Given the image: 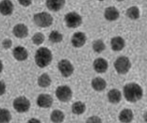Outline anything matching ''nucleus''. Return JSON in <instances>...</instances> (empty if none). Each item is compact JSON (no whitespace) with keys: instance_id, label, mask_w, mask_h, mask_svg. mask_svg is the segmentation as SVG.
I'll return each mask as SVG.
<instances>
[{"instance_id":"nucleus-11","label":"nucleus","mask_w":147,"mask_h":123,"mask_svg":"<svg viewBox=\"0 0 147 123\" xmlns=\"http://www.w3.org/2000/svg\"><path fill=\"white\" fill-rule=\"evenodd\" d=\"M13 33L18 38H26L28 35V27L23 24H17L13 28Z\"/></svg>"},{"instance_id":"nucleus-33","label":"nucleus","mask_w":147,"mask_h":123,"mask_svg":"<svg viewBox=\"0 0 147 123\" xmlns=\"http://www.w3.org/2000/svg\"><path fill=\"white\" fill-rule=\"evenodd\" d=\"M27 123H41V122L36 118H32Z\"/></svg>"},{"instance_id":"nucleus-26","label":"nucleus","mask_w":147,"mask_h":123,"mask_svg":"<svg viewBox=\"0 0 147 123\" xmlns=\"http://www.w3.org/2000/svg\"><path fill=\"white\" fill-rule=\"evenodd\" d=\"M62 34L59 33L58 31H52L49 35V39L53 43H58L63 40Z\"/></svg>"},{"instance_id":"nucleus-7","label":"nucleus","mask_w":147,"mask_h":123,"mask_svg":"<svg viewBox=\"0 0 147 123\" xmlns=\"http://www.w3.org/2000/svg\"><path fill=\"white\" fill-rule=\"evenodd\" d=\"M55 94L59 101L62 102H68L71 98L72 91L68 86H60L56 90Z\"/></svg>"},{"instance_id":"nucleus-10","label":"nucleus","mask_w":147,"mask_h":123,"mask_svg":"<svg viewBox=\"0 0 147 123\" xmlns=\"http://www.w3.org/2000/svg\"><path fill=\"white\" fill-rule=\"evenodd\" d=\"M93 67L97 72L103 73L108 70V63L106 60L103 58H97L93 63Z\"/></svg>"},{"instance_id":"nucleus-28","label":"nucleus","mask_w":147,"mask_h":123,"mask_svg":"<svg viewBox=\"0 0 147 123\" xmlns=\"http://www.w3.org/2000/svg\"><path fill=\"white\" fill-rule=\"evenodd\" d=\"M45 40V36L42 33H36L32 38V41L35 45H40L43 43Z\"/></svg>"},{"instance_id":"nucleus-5","label":"nucleus","mask_w":147,"mask_h":123,"mask_svg":"<svg viewBox=\"0 0 147 123\" xmlns=\"http://www.w3.org/2000/svg\"><path fill=\"white\" fill-rule=\"evenodd\" d=\"M13 107L19 113L27 112L30 108V101L24 96H21L16 98L13 101Z\"/></svg>"},{"instance_id":"nucleus-15","label":"nucleus","mask_w":147,"mask_h":123,"mask_svg":"<svg viewBox=\"0 0 147 123\" xmlns=\"http://www.w3.org/2000/svg\"><path fill=\"white\" fill-rule=\"evenodd\" d=\"M119 16V11L115 7H109V8L106 9L105 12V17L107 20L113 21V20H117Z\"/></svg>"},{"instance_id":"nucleus-18","label":"nucleus","mask_w":147,"mask_h":123,"mask_svg":"<svg viewBox=\"0 0 147 123\" xmlns=\"http://www.w3.org/2000/svg\"><path fill=\"white\" fill-rule=\"evenodd\" d=\"M108 100L111 103L117 104L121 100V93L117 89H113V90H111L108 92Z\"/></svg>"},{"instance_id":"nucleus-23","label":"nucleus","mask_w":147,"mask_h":123,"mask_svg":"<svg viewBox=\"0 0 147 123\" xmlns=\"http://www.w3.org/2000/svg\"><path fill=\"white\" fill-rule=\"evenodd\" d=\"M51 83V79L49 75L44 73L41 75L38 79V85L42 87H46L50 86Z\"/></svg>"},{"instance_id":"nucleus-34","label":"nucleus","mask_w":147,"mask_h":123,"mask_svg":"<svg viewBox=\"0 0 147 123\" xmlns=\"http://www.w3.org/2000/svg\"><path fill=\"white\" fill-rule=\"evenodd\" d=\"M144 120L145 121V122H147V112L145 113V114L144 115Z\"/></svg>"},{"instance_id":"nucleus-4","label":"nucleus","mask_w":147,"mask_h":123,"mask_svg":"<svg viewBox=\"0 0 147 123\" xmlns=\"http://www.w3.org/2000/svg\"><path fill=\"white\" fill-rule=\"evenodd\" d=\"M34 20L36 24L40 27H48L52 24L53 18L48 13L42 12L35 15Z\"/></svg>"},{"instance_id":"nucleus-16","label":"nucleus","mask_w":147,"mask_h":123,"mask_svg":"<svg viewBox=\"0 0 147 123\" xmlns=\"http://www.w3.org/2000/svg\"><path fill=\"white\" fill-rule=\"evenodd\" d=\"M111 47L113 51H119L122 50L125 46V41L120 36L115 37L111 40Z\"/></svg>"},{"instance_id":"nucleus-1","label":"nucleus","mask_w":147,"mask_h":123,"mask_svg":"<svg viewBox=\"0 0 147 123\" xmlns=\"http://www.w3.org/2000/svg\"><path fill=\"white\" fill-rule=\"evenodd\" d=\"M124 97L127 101L135 102L143 97V90L136 83H130L124 86L123 89Z\"/></svg>"},{"instance_id":"nucleus-13","label":"nucleus","mask_w":147,"mask_h":123,"mask_svg":"<svg viewBox=\"0 0 147 123\" xmlns=\"http://www.w3.org/2000/svg\"><path fill=\"white\" fill-rule=\"evenodd\" d=\"M65 3V1L64 0H48L46 2V5L50 10L57 12L63 8Z\"/></svg>"},{"instance_id":"nucleus-19","label":"nucleus","mask_w":147,"mask_h":123,"mask_svg":"<svg viewBox=\"0 0 147 123\" xmlns=\"http://www.w3.org/2000/svg\"><path fill=\"white\" fill-rule=\"evenodd\" d=\"M13 10V5L10 1L4 0L0 4V11L3 15H11Z\"/></svg>"},{"instance_id":"nucleus-17","label":"nucleus","mask_w":147,"mask_h":123,"mask_svg":"<svg viewBox=\"0 0 147 123\" xmlns=\"http://www.w3.org/2000/svg\"><path fill=\"white\" fill-rule=\"evenodd\" d=\"M133 119V113L131 109H125L120 112L119 120L123 123H130Z\"/></svg>"},{"instance_id":"nucleus-12","label":"nucleus","mask_w":147,"mask_h":123,"mask_svg":"<svg viewBox=\"0 0 147 123\" xmlns=\"http://www.w3.org/2000/svg\"><path fill=\"white\" fill-rule=\"evenodd\" d=\"M86 38L82 32L75 33L71 38V44L75 47H81L86 42Z\"/></svg>"},{"instance_id":"nucleus-2","label":"nucleus","mask_w":147,"mask_h":123,"mask_svg":"<svg viewBox=\"0 0 147 123\" xmlns=\"http://www.w3.org/2000/svg\"><path fill=\"white\" fill-rule=\"evenodd\" d=\"M52 60L51 51L45 47H41L36 53L35 62L40 68H45L48 66Z\"/></svg>"},{"instance_id":"nucleus-24","label":"nucleus","mask_w":147,"mask_h":123,"mask_svg":"<svg viewBox=\"0 0 147 123\" xmlns=\"http://www.w3.org/2000/svg\"><path fill=\"white\" fill-rule=\"evenodd\" d=\"M11 119V113L6 109H1L0 110V122L9 123Z\"/></svg>"},{"instance_id":"nucleus-3","label":"nucleus","mask_w":147,"mask_h":123,"mask_svg":"<svg viewBox=\"0 0 147 123\" xmlns=\"http://www.w3.org/2000/svg\"><path fill=\"white\" fill-rule=\"evenodd\" d=\"M131 64L129 59L125 56L118 57L114 62V67L117 72L120 74L127 73L131 68Z\"/></svg>"},{"instance_id":"nucleus-21","label":"nucleus","mask_w":147,"mask_h":123,"mask_svg":"<svg viewBox=\"0 0 147 123\" xmlns=\"http://www.w3.org/2000/svg\"><path fill=\"white\" fill-rule=\"evenodd\" d=\"M86 109V106L85 103L82 101H77L73 103L71 107V110L73 113L76 115L82 114Z\"/></svg>"},{"instance_id":"nucleus-32","label":"nucleus","mask_w":147,"mask_h":123,"mask_svg":"<svg viewBox=\"0 0 147 123\" xmlns=\"http://www.w3.org/2000/svg\"><path fill=\"white\" fill-rule=\"evenodd\" d=\"M0 86H1V95H3L4 94V92L5 91V85L3 80L1 81Z\"/></svg>"},{"instance_id":"nucleus-8","label":"nucleus","mask_w":147,"mask_h":123,"mask_svg":"<svg viewBox=\"0 0 147 123\" xmlns=\"http://www.w3.org/2000/svg\"><path fill=\"white\" fill-rule=\"evenodd\" d=\"M59 71L64 77H68L74 72V67L68 60L63 59L60 60L58 65Z\"/></svg>"},{"instance_id":"nucleus-31","label":"nucleus","mask_w":147,"mask_h":123,"mask_svg":"<svg viewBox=\"0 0 147 123\" xmlns=\"http://www.w3.org/2000/svg\"><path fill=\"white\" fill-rule=\"evenodd\" d=\"M20 4H21L23 6H25V7H27L28 5H30V4H31L32 3V1H27V0H23V1H21V0H20V1H19Z\"/></svg>"},{"instance_id":"nucleus-14","label":"nucleus","mask_w":147,"mask_h":123,"mask_svg":"<svg viewBox=\"0 0 147 123\" xmlns=\"http://www.w3.org/2000/svg\"><path fill=\"white\" fill-rule=\"evenodd\" d=\"M14 57L18 61H23L28 58V52L24 47L17 46L13 51Z\"/></svg>"},{"instance_id":"nucleus-30","label":"nucleus","mask_w":147,"mask_h":123,"mask_svg":"<svg viewBox=\"0 0 147 123\" xmlns=\"http://www.w3.org/2000/svg\"><path fill=\"white\" fill-rule=\"evenodd\" d=\"M12 45V41L10 39H5L3 42V46L5 49H9Z\"/></svg>"},{"instance_id":"nucleus-29","label":"nucleus","mask_w":147,"mask_h":123,"mask_svg":"<svg viewBox=\"0 0 147 123\" xmlns=\"http://www.w3.org/2000/svg\"><path fill=\"white\" fill-rule=\"evenodd\" d=\"M86 123H102V120L97 116H92L88 118Z\"/></svg>"},{"instance_id":"nucleus-9","label":"nucleus","mask_w":147,"mask_h":123,"mask_svg":"<svg viewBox=\"0 0 147 123\" xmlns=\"http://www.w3.org/2000/svg\"><path fill=\"white\" fill-rule=\"evenodd\" d=\"M38 106L43 108H49L52 106L53 99L51 95L48 94H42L39 95L37 100Z\"/></svg>"},{"instance_id":"nucleus-25","label":"nucleus","mask_w":147,"mask_h":123,"mask_svg":"<svg viewBox=\"0 0 147 123\" xmlns=\"http://www.w3.org/2000/svg\"><path fill=\"white\" fill-rule=\"evenodd\" d=\"M126 15L131 19H137L139 18L140 12L139 9L136 6H133L130 8L126 12Z\"/></svg>"},{"instance_id":"nucleus-22","label":"nucleus","mask_w":147,"mask_h":123,"mask_svg":"<svg viewBox=\"0 0 147 123\" xmlns=\"http://www.w3.org/2000/svg\"><path fill=\"white\" fill-rule=\"evenodd\" d=\"M64 120V113L59 110H54L51 114V120L54 123H61Z\"/></svg>"},{"instance_id":"nucleus-6","label":"nucleus","mask_w":147,"mask_h":123,"mask_svg":"<svg viewBox=\"0 0 147 123\" xmlns=\"http://www.w3.org/2000/svg\"><path fill=\"white\" fill-rule=\"evenodd\" d=\"M64 20L67 26L69 28H77L82 22L81 16L75 12L67 13L65 16Z\"/></svg>"},{"instance_id":"nucleus-27","label":"nucleus","mask_w":147,"mask_h":123,"mask_svg":"<svg viewBox=\"0 0 147 123\" xmlns=\"http://www.w3.org/2000/svg\"><path fill=\"white\" fill-rule=\"evenodd\" d=\"M92 49L96 53H100L105 50L106 46L102 40H97L93 42Z\"/></svg>"},{"instance_id":"nucleus-20","label":"nucleus","mask_w":147,"mask_h":123,"mask_svg":"<svg viewBox=\"0 0 147 123\" xmlns=\"http://www.w3.org/2000/svg\"><path fill=\"white\" fill-rule=\"evenodd\" d=\"M91 85L95 91H102L106 88L107 84L103 79L101 77H96L92 80Z\"/></svg>"}]
</instances>
